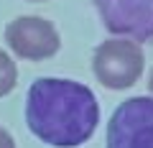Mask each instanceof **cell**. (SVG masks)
<instances>
[{
  "label": "cell",
  "instance_id": "1",
  "mask_svg": "<svg viewBox=\"0 0 153 148\" xmlns=\"http://www.w3.org/2000/svg\"><path fill=\"white\" fill-rule=\"evenodd\" d=\"M100 120L92 89L71 79L41 77L28 87L26 123L38 141L56 148H74L89 141Z\"/></svg>",
  "mask_w": 153,
  "mask_h": 148
},
{
  "label": "cell",
  "instance_id": "2",
  "mask_svg": "<svg viewBox=\"0 0 153 148\" xmlns=\"http://www.w3.org/2000/svg\"><path fill=\"white\" fill-rule=\"evenodd\" d=\"M92 69L97 79L110 89H125L135 84L143 71V51L135 41L110 39L97 46Z\"/></svg>",
  "mask_w": 153,
  "mask_h": 148
},
{
  "label": "cell",
  "instance_id": "3",
  "mask_svg": "<svg viewBox=\"0 0 153 148\" xmlns=\"http://www.w3.org/2000/svg\"><path fill=\"white\" fill-rule=\"evenodd\" d=\"M107 148H153V97L125 100L107 125Z\"/></svg>",
  "mask_w": 153,
  "mask_h": 148
},
{
  "label": "cell",
  "instance_id": "4",
  "mask_svg": "<svg viewBox=\"0 0 153 148\" xmlns=\"http://www.w3.org/2000/svg\"><path fill=\"white\" fill-rule=\"evenodd\" d=\"M5 41L13 54L28 61L49 59L59 51V33L46 18L38 16H21L5 26Z\"/></svg>",
  "mask_w": 153,
  "mask_h": 148
},
{
  "label": "cell",
  "instance_id": "5",
  "mask_svg": "<svg viewBox=\"0 0 153 148\" xmlns=\"http://www.w3.org/2000/svg\"><path fill=\"white\" fill-rule=\"evenodd\" d=\"M102 23L117 36L153 39V0H94Z\"/></svg>",
  "mask_w": 153,
  "mask_h": 148
},
{
  "label": "cell",
  "instance_id": "6",
  "mask_svg": "<svg viewBox=\"0 0 153 148\" xmlns=\"http://www.w3.org/2000/svg\"><path fill=\"white\" fill-rule=\"evenodd\" d=\"M16 79H18V69H16V61L0 49V97H5L8 92H13L16 87Z\"/></svg>",
  "mask_w": 153,
  "mask_h": 148
},
{
  "label": "cell",
  "instance_id": "7",
  "mask_svg": "<svg viewBox=\"0 0 153 148\" xmlns=\"http://www.w3.org/2000/svg\"><path fill=\"white\" fill-rule=\"evenodd\" d=\"M0 148H16V141L5 128H0Z\"/></svg>",
  "mask_w": 153,
  "mask_h": 148
},
{
  "label": "cell",
  "instance_id": "8",
  "mask_svg": "<svg viewBox=\"0 0 153 148\" xmlns=\"http://www.w3.org/2000/svg\"><path fill=\"white\" fill-rule=\"evenodd\" d=\"M151 89H153V74H151Z\"/></svg>",
  "mask_w": 153,
  "mask_h": 148
},
{
  "label": "cell",
  "instance_id": "9",
  "mask_svg": "<svg viewBox=\"0 0 153 148\" xmlns=\"http://www.w3.org/2000/svg\"><path fill=\"white\" fill-rule=\"evenodd\" d=\"M31 3H44V0H31Z\"/></svg>",
  "mask_w": 153,
  "mask_h": 148
}]
</instances>
